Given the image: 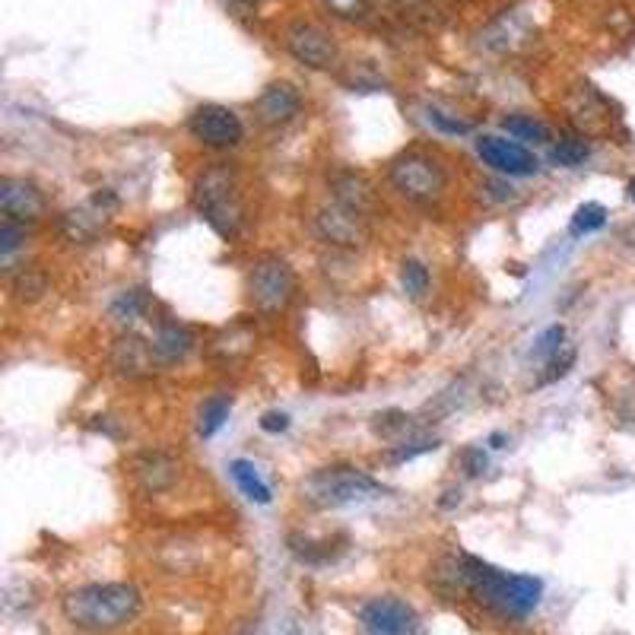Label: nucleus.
<instances>
[{
	"instance_id": "1",
	"label": "nucleus",
	"mask_w": 635,
	"mask_h": 635,
	"mask_svg": "<svg viewBox=\"0 0 635 635\" xmlns=\"http://www.w3.org/2000/svg\"><path fill=\"white\" fill-rule=\"evenodd\" d=\"M436 579L451 591H468L477 604L496 610L502 616H515V620H525L527 613H534L544 598V581L540 579L502 572L496 566H490L477 556H468V552L445 556L439 562Z\"/></svg>"
},
{
	"instance_id": "2",
	"label": "nucleus",
	"mask_w": 635,
	"mask_h": 635,
	"mask_svg": "<svg viewBox=\"0 0 635 635\" xmlns=\"http://www.w3.org/2000/svg\"><path fill=\"white\" fill-rule=\"evenodd\" d=\"M143 598L128 581H92L64 594V620L80 633H114L138 620Z\"/></svg>"
},
{
	"instance_id": "3",
	"label": "nucleus",
	"mask_w": 635,
	"mask_h": 635,
	"mask_svg": "<svg viewBox=\"0 0 635 635\" xmlns=\"http://www.w3.org/2000/svg\"><path fill=\"white\" fill-rule=\"evenodd\" d=\"M191 204L197 217L222 239H236L245 226L242 182L239 172L226 163H210L194 175Z\"/></svg>"
},
{
	"instance_id": "4",
	"label": "nucleus",
	"mask_w": 635,
	"mask_h": 635,
	"mask_svg": "<svg viewBox=\"0 0 635 635\" xmlns=\"http://www.w3.org/2000/svg\"><path fill=\"white\" fill-rule=\"evenodd\" d=\"M299 493L315 508H347V505H362V502L382 499L387 490L365 470L333 464V468L311 470L299 483Z\"/></svg>"
},
{
	"instance_id": "5",
	"label": "nucleus",
	"mask_w": 635,
	"mask_h": 635,
	"mask_svg": "<svg viewBox=\"0 0 635 635\" xmlns=\"http://www.w3.org/2000/svg\"><path fill=\"white\" fill-rule=\"evenodd\" d=\"M387 185L416 207H436L448 191V168L429 150H404L387 163Z\"/></svg>"
},
{
	"instance_id": "6",
	"label": "nucleus",
	"mask_w": 635,
	"mask_h": 635,
	"mask_svg": "<svg viewBox=\"0 0 635 635\" xmlns=\"http://www.w3.org/2000/svg\"><path fill=\"white\" fill-rule=\"evenodd\" d=\"M245 293H249V303L258 315L276 318L293 305L296 293H299V280H296V271L289 267L286 258L264 254L249 267Z\"/></svg>"
},
{
	"instance_id": "7",
	"label": "nucleus",
	"mask_w": 635,
	"mask_h": 635,
	"mask_svg": "<svg viewBox=\"0 0 635 635\" xmlns=\"http://www.w3.org/2000/svg\"><path fill=\"white\" fill-rule=\"evenodd\" d=\"M283 48L311 70H331L340 61V48L331 32L318 23H305V20L283 29Z\"/></svg>"
},
{
	"instance_id": "8",
	"label": "nucleus",
	"mask_w": 635,
	"mask_h": 635,
	"mask_svg": "<svg viewBox=\"0 0 635 635\" xmlns=\"http://www.w3.org/2000/svg\"><path fill=\"white\" fill-rule=\"evenodd\" d=\"M188 131L197 143H204L210 150H232L245 140V121L226 106L207 102V106H197L191 111Z\"/></svg>"
},
{
	"instance_id": "9",
	"label": "nucleus",
	"mask_w": 635,
	"mask_h": 635,
	"mask_svg": "<svg viewBox=\"0 0 635 635\" xmlns=\"http://www.w3.org/2000/svg\"><path fill=\"white\" fill-rule=\"evenodd\" d=\"M360 626L365 635H416L419 616L397 598H372L360 607Z\"/></svg>"
},
{
	"instance_id": "10",
	"label": "nucleus",
	"mask_w": 635,
	"mask_h": 635,
	"mask_svg": "<svg viewBox=\"0 0 635 635\" xmlns=\"http://www.w3.org/2000/svg\"><path fill=\"white\" fill-rule=\"evenodd\" d=\"M477 153L486 166L496 168L499 175H508V178H527V175L540 172V160L527 150L525 143L496 138V134H483L477 140Z\"/></svg>"
},
{
	"instance_id": "11",
	"label": "nucleus",
	"mask_w": 635,
	"mask_h": 635,
	"mask_svg": "<svg viewBox=\"0 0 635 635\" xmlns=\"http://www.w3.org/2000/svg\"><path fill=\"white\" fill-rule=\"evenodd\" d=\"M182 464L175 455H168L163 448H150L131 458V480L143 496H160L168 493L178 483Z\"/></svg>"
},
{
	"instance_id": "12",
	"label": "nucleus",
	"mask_w": 635,
	"mask_h": 635,
	"mask_svg": "<svg viewBox=\"0 0 635 635\" xmlns=\"http://www.w3.org/2000/svg\"><path fill=\"white\" fill-rule=\"evenodd\" d=\"M315 232L328 242V245H340V249H357L369 236V217H362L357 210L343 207L333 200L331 207H321L315 214Z\"/></svg>"
},
{
	"instance_id": "13",
	"label": "nucleus",
	"mask_w": 635,
	"mask_h": 635,
	"mask_svg": "<svg viewBox=\"0 0 635 635\" xmlns=\"http://www.w3.org/2000/svg\"><path fill=\"white\" fill-rule=\"evenodd\" d=\"M0 210L3 217L13 222H39L48 214V200L42 188L29 178H13V175H3L0 178Z\"/></svg>"
},
{
	"instance_id": "14",
	"label": "nucleus",
	"mask_w": 635,
	"mask_h": 635,
	"mask_svg": "<svg viewBox=\"0 0 635 635\" xmlns=\"http://www.w3.org/2000/svg\"><path fill=\"white\" fill-rule=\"evenodd\" d=\"M111 369L121 375V379H146V375H153V369L160 365L156 360V350H153V343L146 340V337H140V333H121L114 343H111V353H109Z\"/></svg>"
},
{
	"instance_id": "15",
	"label": "nucleus",
	"mask_w": 635,
	"mask_h": 635,
	"mask_svg": "<svg viewBox=\"0 0 635 635\" xmlns=\"http://www.w3.org/2000/svg\"><path fill=\"white\" fill-rule=\"evenodd\" d=\"M299 111H303V96L286 80H274V84L264 86V92L254 102V118L264 128H286L289 121H296Z\"/></svg>"
},
{
	"instance_id": "16",
	"label": "nucleus",
	"mask_w": 635,
	"mask_h": 635,
	"mask_svg": "<svg viewBox=\"0 0 635 635\" xmlns=\"http://www.w3.org/2000/svg\"><path fill=\"white\" fill-rule=\"evenodd\" d=\"M106 222H109V210H106L102 204L89 200L86 207L67 210V214L61 217V222H57V229H61V236H64L70 245H92V242L102 236Z\"/></svg>"
},
{
	"instance_id": "17",
	"label": "nucleus",
	"mask_w": 635,
	"mask_h": 635,
	"mask_svg": "<svg viewBox=\"0 0 635 635\" xmlns=\"http://www.w3.org/2000/svg\"><path fill=\"white\" fill-rule=\"evenodd\" d=\"M331 197L337 204L357 210L362 217H372L379 207V194L362 172H333Z\"/></svg>"
},
{
	"instance_id": "18",
	"label": "nucleus",
	"mask_w": 635,
	"mask_h": 635,
	"mask_svg": "<svg viewBox=\"0 0 635 635\" xmlns=\"http://www.w3.org/2000/svg\"><path fill=\"white\" fill-rule=\"evenodd\" d=\"M150 343H153V350H156L160 365H175V362H185L191 357L197 337H194L188 325H182V321H175V318H163V321L156 325V333H153Z\"/></svg>"
},
{
	"instance_id": "19",
	"label": "nucleus",
	"mask_w": 635,
	"mask_h": 635,
	"mask_svg": "<svg viewBox=\"0 0 635 635\" xmlns=\"http://www.w3.org/2000/svg\"><path fill=\"white\" fill-rule=\"evenodd\" d=\"M214 357L226 365H232V362H242L249 360L251 350H254V331H251V325L245 321H239V325H232V328H226V331L214 340Z\"/></svg>"
},
{
	"instance_id": "20",
	"label": "nucleus",
	"mask_w": 635,
	"mask_h": 635,
	"mask_svg": "<svg viewBox=\"0 0 635 635\" xmlns=\"http://www.w3.org/2000/svg\"><path fill=\"white\" fill-rule=\"evenodd\" d=\"M229 473H232L236 486L242 490V496L249 499V502L267 505V502L274 499L271 486H267V480L261 477V470L254 468L251 461H245V458H236V461H229Z\"/></svg>"
},
{
	"instance_id": "21",
	"label": "nucleus",
	"mask_w": 635,
	"mask_h": 635,
	"mask_svg": "<svg viewBox=\"0 0 635 635\" xmlns=\"http://www.w3.org/2000/svg\"><path fill=\"white\" fill-rule=\"evenodd\" d=\"M229 414H232V394H226V391L210 394V397L200 404V410H197V436H200V439H214L222 426H226Z\"/></svg>"
},
{
	"instance_id": "22",
	"label": "nucleus",
	"mask_w": 635,
	"mask_h": 635,
	"mask_svg": "<svg viewBox=\"0 0 635 635\" xmlns=\"http://www.w3.org/2000/svg\"><path fill=\"white\" fill-rule=\"evenodd\" d=\"M550 160L562 168H579L591 160V140L588 134H562L552 143Z\"/></svg>"
},
{
	"instance_id": "23",
	"label": "nucleus",
	"mask_w": 635,
	"mask_h": 635,
	"mask_svg": "<svg viewBox=\"0 0 635 635\" xmlns=\"http://www.w3.org/2000/svg\"><path fill=\"white\" fill-rule=\"evenodd\" d=\"M150 293L146 289H128V293H121L114 303H111V318L118 321V325H134L140 318H146V311H150Z\"/></svg>"
},
{
	"instance_id": "24",
	"label": "nucleus",
	"mask_w": 635,
	"mask_h": 635,
	"mask_svg": "<svg viewBox=\"0 0 635 635\" xmlns=\"http://www.w3.org/2000/svg\"><path fill=\"white\" fill-rule=\"evenodd\" d=\"M502 128L512 134L515 140H525V143H550V124H544L540 118L534 114H508L502 121Z\"/></svg>"
},
{
	"instance_id": "25",
	"label": "nucleus",
	"mask_w": 635,
	"mask_h": 635,
	"mask_svg": "<svg viewBox=\"0 0 635 635\" xmlns=\"http://www.w3.org/2000/svg\"><path fill=\"white\" fill-rule=\"evenodd\" d=\"M607 222V207L604 204H581L579 210L572 214V222H569V236L572 239H581V236H591L598 229H604Z\"/></svg>"
},
{
	"instance_id": "26",
	"label": "nucleus",
	"mask_w": 635,
	"mask_h": 635,
	"mask_svg": "<svg viewBox=\"0 0 635 635\" xmlns=\"http://www.w3.org/2000/svg\"><path fill=\"white\" fill-rule=\"evenodd\" d=\"M321 3L333 20H343V23H362L375 10V0H321Z\"/></svg>"
},
{
	"instance_id": "27",
	"label": "nucleus",
	"mask_w": 635,
	"mask_h": 635,
	"mask_svg": "<svg viewBox=\"0 0 635 635\" xmlns=\"http://www.w3.org/2000/svg\"><path fill=\"white\" fill-rule=\"evenodd\" d=\"M401 283H404V293L410 299H423L429 293V267L416 258H407L401 264Z\"/></svg>"
},
{
	"instance_id": "28",
	"label": "nucleus",
	"mask_w": 635,
	"mask_h": 635,
	"mask_svg": "<svg viewBox=\"0 0 635 635\" xmlns=\"http://www.w3.org/2000/svg\"><path fill=\"white\" fill-rule=\"evenodd\" d=\"M48 289V280L42 271H35V267H23L17 280H13V293H17V299H39L42 293Z\"/></svg>"
},
{
	"instance_id": "29",
	"label": "nucleus",
	"mask_w": 635,
	"mask_h": 635,
	"mask_svg": "<svg viewBox=\"0 0 635 635\" xmlns=\"http://www.w3.org/2000/svg\"><path fill=\"white\" fill-rule=\"evenodd\" d=\"M439 448V439H416V442H397L391 445V451H387V464H404V461H414L419 455H426V451H436Z\"/></svg>"
},
{
	"instance_id": "30",
	"label": "nucleus",
	"mask_w": 635,
	"mask_h": 635,
	"mask_svg": "<svg viewBox=\"0 0 635 635\" xmlns=\"http://www.w3.org/2000/svg\"><path fill=\"white\" fill-rule=\"evenodd\" d=\"M562 340H566V328H562V325H552V328H547V331L537 337V343H534V357H537V360L552 362L559 353H562Z\"/></svg>"
},
{
	"instance_id": "31",
	"label": "nucleus",
	"mask_w": 635,
	"mask_h": 635,
	"mask_svg": "<svg viewBox=\"0 0 635 635\" xmlns=\"http://www.w3.org/2000/svg\"><path fill=\"white\" fill-rule=\"evenodd\" d=\"M429 124L436 128V131H442V134H451V138H464V134H470L473 131V124L470 121H464V118H458V114H448V111L442 109H429Z\"/></svg>"
},
{
	"instance_id": "32",
	"label": "nucleus",
	"mask_w": 635,
	"mask_h": 635,
	"mask_svg": "<svg viewBox=\"0 0 635 635\" xmlns=\"http://www.w3.org/2000/svg\"><path fill=\"white\" fill-rule=\"evenodd\" d=\"M375 433L382 436V439H397V436H404L407 429H410V416L401 414V410H385V414L375 416Z\"/></svg>"
},
{
	"instance_id": "33",
	"label": "nucleus",
	"mask_w": 635,
	"mask_h": 635,
	"mask_svg": "<svg viewBox=\"0 0 635 635\" xmlns=\"http://www.w3.org/2000/svg\"><path fill=\"white\" fill-rule=\"evenodd\" d=\"M23 242H26V229H23V222H13L3 217V222H0V254L10 258Z\"/></svg>"
},
{
	"instance_id": "34",
	"label": "nucleus",
	"mask_w": 635,
	"mask_h": 635,
	"mask_svg": "<svg viewBox=\"0 0 635 635\" xmlns=\"http://www.w3.org/2000/svg\"><path fill=\"white\" fill-rule=\"evenodd\" d=\"M486 464H490V458H486V451L480 445H470V448L461 451V468H464L468 477H480L486 470Z\"/></svg>"
},
{
	"instance_id": "35",
	"label": "nucleus",
	"mask_w": 635,
	"mask_h": 635,
	"mask_svg": "<svg viewBox=\"0 0 635 635\" xmlns=\"http://www.w3.org/2000/svg\"><path fill=\"white\" fill-rule=\"evenodd\" d=\"M261 429H264V433H274V436L276 433H286V429H289V416L271 410V414L261 416Z\"/></svg>"
},
{
	"instance_id": "36",
	"label": "nucleus",
	"mask_w": 635,
	"mask_h": 635,
	"mask_svg": "<svg viewBox=\"0 0 635 635\" xmlns=\"http://www.w3.org/2000/svg\"><path fill=\"white\" fill-rule=\"evenodd\" d=\"M626 197H629V200H633V204H635V178H633V182H629V185H626Z\"/></svg>"
},
{
	"instance_id": "37",
	"label": "nucleus",
	"mask_w": 635,
	"mask_h": 635,
	"mask_svg": "<svg viewBox=\"0 0 635 635\" xmlns=\"http://www.w3.org/2000/svg\"><path fill=\"white\" fill-rule=\"evenodd\" d=\"M397 3H401V7H419L423 0H397Z\"/></svg>"
},
{
	"instance_id": "38",
	"label": "nucleus",
	"mask_w": 635,
	"mask_h": 635,
	"mask_svg": "<svg viewBox=\"0 0 635 635\" xmlns=\"http://www.w3.org/2000/svg\"><path fill=\"white\" fill-rule=\"evenodd\" d=\"M229 3H236V7H251L254 0H229Z\"/></svg>"
}]
</instances>
